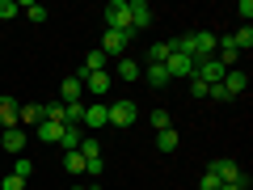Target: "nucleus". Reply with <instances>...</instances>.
Listing matches in <instances>:
<instances>
[{
  "instance_id": "nucleus-1",
  "label": "nucleus",
  "mask_w": 253,
  "mask_h": 190,
  "mask_svg": "<svg viewBox=\"0 0 253 190\" xmlns=\"http://www.w3.org/2000/svg\"><path fill=\"white\" fill-rule=\"evenodd\" d=\"M106 114H110V127H131V123L139 118V106L123 97V101H110V106H106Z\"/></svg>"
},
{
  "instance_id": "nucleus-2",
  "label": "nucleus",
  "mask_w": 253,
  "mask_h": 190,
  "mask_svg": "<svg viewBox=\"0 0 253 190\" xmlns=\"http://www.w3.org/2000/svg\"><path fill=\"white\" fill-rule=\"evenodd\" d=\"M215 43H219V38L211 34V30L190 34V59H194V63H199V59H211V55H215Z\"/></svg>"
},
{
  "instance_id": "nucleus-3",
  "label": "nucleus",
  "mask_w": 253,
  "mask_h": 190,
  "mask_svg": "<svg viewBox=\"0 0 253 190\" xmlns=\"http://www.w3.org/2000/svg\"><path fill=\"white\" fill-rule=\"evenodd\" d=\"M165 72H169V81H190V76H194V59L181 55V51H173L169 59H165Z\"/></svg>"
},
{
  "instance_id": "nucleus-4",
  "label": "nucleus",
  "mask_w": 253,
  "mask_h": 190,
  "mask_svg": "<svg viewBox=\"0 0 253 190\" xmlns=\"http://www.w3.org/2000/svg\"><path fill=\"white\" fill-rule=\"evenodd\" d=\"M131 38H135V34H118V30H106V38H101L97 51L106 55V59H110V55H114V59H123V51H126V43H131Z\"/></svg>"
},
{
  "instance_id": "nucleus-5",
  "label": "nucleus",
  "mask_w": 253,
  "mask_h": 190,
  "mask_svg": "<svg viewBox=\"0 0 253 190\" xmlns=\"http://www.w3.org/2000/svg\"><path fill=\"white\" fill-rule=\"evenodd\" d=\"M126 13H131V34H139V30L152 26V9H148L144 0H126Z\"/></svg>"
},
{
  "instance_id": "nucleus-6",
  "label": "nucleus",
  "mask_w": 253,
  "mask_h": 190,
  "mask_svg": "<svg viewBox=\"0 0 253 190\" xmlns=\"http://www.w3.org/2000/svg\"><path fill=\"white\" fill-rule=\"evenodd\" d=\"M81 127H89V131H101V127H110L106 101H93V106H84V118H81Z\"/></svg>"
},
{
  "instance_id": "nucleus-7",
  "label": "nucleus",
  "mask_w": 253,
  "mask_h": 190,
  "mask_svg": "<svg viewBox=\"0 0 253 190\" xmlns=\"http://www.w3.org/2000/svg\"><path fill=\"white\" fill-rule=\"evenodd\" d=\"M211 173L219 178V186H224V182H241V178H245V173H241V165H236V161H228V156L211 161Z\"/></svg>"
},
{
  "instance_id": "nucleus-8",
  "label": "nucleus",
  "mask_w": 253,
  "mask_h": 190,
  "mask_svg": "<svg viewBox=\"0 0 253 190\" xmlns=\"http://www.w3.org/2000/svg\"><path fill=\"white\" fill-rule=\"evenodd\" d=\"M81 93H84V81H81V76H68V81L59 85V101H63V106L81 101Z\"/></svg>"
},
{
  "instance_id": "nucleus-9",
  "label": "nucleus",
  "mask_w": 253,
  "mask_h": 190,
  "mask_svg": "<svg viewBox=\"0 0 253 190\" xmlns=\"http://www.w3.org/2000/svg\"><path fill=\"white\" fill-rule=\"evenodd\" d=\"M245 85H249V76H245V72H236V68H232V72H224L219 89H224L228 97H236V93H245Z\"/></svg>"
},
{
  "instance_id": "nucleus-10",
  "label": "nucleus",
  "mask_w": 253,
  "mask_h": 190,
  "mask_svg": "<svg viewBox=\"0 0 253 190\" xmlns=\"http://www.w3.org/2000/svg\"><path fill=\"white\" fill-rule=\"evenodd\" d=\"M84 89H89L93 97H106L110 93V72H89L84 76Z\"/></svg>"
},
{
  "instance_id": "nucleus-11",
  "label": "nucleus",
  "mask_w": 253,
  "mask_h": 190,
  "mask_svg": "<svg viewBox=\"0 0 253 190\" xmlns=\"http://www.w3.org/2000/svg\"><path fill=\"white\" fill-rule=\"evenodd\" d=\"M34 131H38V140H42V144H59V136H63V123H51V118H42V123H38Z\"/></svg>"
},
{
  "instance_id": "nucleus-12",
  "label": "nucleus",
  "mask_w": 253,
  "mask_h": 190,
  "mask_svg": "<svg viewBox=\"0 0 253 190\" xmlns=\"http://www.w3.org/2000/svg\"><path fill=\"white\" fill-rule=\"evenodd\" d=\"M38 123H42V106H34V101L17 106V127H38Z\"/></svg>"
},
{
  "instance_id": "nucleus-13",
  "label": "nucleus",
  "mask_w": 253,
  "mask_h": 190,
  "mask_svg": "<svg viewBox=\"0 0 253 190\" xmlns=\"http://www.w3.org/2000/svg\"><path fill=\"white\" fill-rule=\"evenodd\" d=\"M4 148H9V156H21V148H26V131H21V127H9V131H4Z\"/></svg>"
},
{
  "instance_id": "nucleus-14",
  "label": "nucleus",
  "mask_w": 253,
  "mask_h": 190,
  "mask_svg": "<svg viewBox=\"0 0 253 190\" xmlns=\"http://www.w3.org/2000/svg\"><path fill=\"white\" fill-rule=\"evenodd\" d=\"M59 144L68 148V152H76V148L84 144V127H63V136H59Z\"/></svg>"
},
{
  "instance_id": "nucleus-15",
  "label": "nucleus",
  "mask_w": 253,
  "mask_h": 190,
  "mask_svg": "<svg viewBox=\"0 0 253 190\" xmlns=\"http://www.w3.org/2000/svg\"><path fill=\"white\" fill-rule=\"evenodd\" d=\"M0 127H4V131L17 127V101L13 97H0Z\"/></svg>"
},
{
  "instance_id": "nucleus-16",
  "label": "nucleus",
  "mask_w": 253,
  "mask_h": 190,
  "mask_svg": "<svg viewBox=\"0 0 253 190\" xmlns=\"http://www.w3.org/2000/svg\"><path fill=\"white\" fill-rule=\"evenodd\" d=\"M156 148H161V152H173V148H177V127H165V131H156Z\"/></svg>"
},
{
  "instance_id": "nucleus-17",
  "label": "nucleus",
  "mask_w": 253,
  "mask_h": 190,
  "mask_svg": "<svg viewBox=\"0 0 253 190\" xmlns=\"http://www.w3.org/2000/svg\"><path fill=\"white\" fill-rule=\"evenodd\" d=\"M144 76H148V85H156V89H161V85H169V72H165V63H148Z\"/></svg>"
},
{
  "instance_id": "nucleus-18",
  "label": "nucleus",
  "mask_w": 253,
  "mask_h": 190,
  "mask_svg": "<svg viewBox=\"0 0 253 190\" xmlns=\"http://www.w3.org/2000/svg\"><path fill=\"white\" fill-rule=\"evenodd\" d=\"M173 55V43H152L148 47V63H165Z\"/></svg>"
},
{
  "instance_id": "nucleus-19",
  "label": "nucleus",
  "mask_w": 253,
  "mask_h": 190,
  "mask_svg": "<svg viewBox=\"0 0 253 190\" xmlns=\"http://www.w3.org/2000/svg\"><path fill=\"white\" fill-rule=\"evenodd\" d=\"M63 169L72 173V178H81V173H84V156L81 152H63Z\"/></svg>"
},
{
  "instance_id": "nucleus-20",
  "label": "nucleus",
  "mask_w": 253,
  "mask_h": 190,
  "mask_svg": "<svg viewBox=\"0 0 253 190\" xmlns=\"http://www.w3.org/2000/svg\"><path fill=\"white\" fill-rule=\"evenodd\" d=\"M13 173H17L21 182H30L34 178V161H30V156H17V161H13Z\"/></svg>"
},
{
  "instance_id": "nucleus-21",
  "label": "nucleus",
  "mask_w": 253,
  "mask_h": 190,
  "mask_svg": "<svg viewBox=\"0 0 253 190\" xmlns=\"http://www.w3.org/2000/svg\"><path fill=\"white\" fill-rule=\"evenodd\" d=\"M139 76V63L135 59H118V81H135Z\"/></svg>"
},
{
  "instance_id": "nucleus-22",
  "label": "nucleus",
  "mask_w": 253,
  "mask_h": 190,
  "mask_svg": "<svg viewBox=\"0 0 253 190\" xmlns=\"http://www.w3.org/2000/svg\"><path fill=\"white\" fill-rule=\"evenodd\" d=\"M76 152H81L84 161H93V156H101V144H97V140H93V136H84V144L76 148Z\"/></svg>"
},
{
  "instance_id": "nucleus-23",
  "label": "nucleus",
  "mask_w": 253,
  "mask_h": 190,
  "mask_svg": "<svg viewBox=\"0 0 253 190\" xmlns=\"http://www.w3.org/2000/svg\"><path fill=\"white\" fill-rule=\"evenodd\" d=\"M42 118H51V123H63V101H46V106H42Z\"/></svg>"
},
{
  "instance_id": "nucleus-24",
  "label": "nucleus",
  "mask_w": 253,
  "mask_h": 190,
  "mask_svg": "<svg viewBox=\"0 0 253 190\" xmlns=\"http://www.w3.org/2000/svg\"><path fill=\"white\" fill-rule=\"evenodd\" d=\"M148 118H152V127H156V131H165V127H173V114H169V110H152Z\"/></svg>"
},
{
  "instance_id": "nucleus-25",
  "label": "nucleus",
  "mask_w": 253,
  "mask_h": 190,
  "mask_svg": "<svg viewBox=\"0 0 253 190\" xmlns=\"http://www.w3.org/2000/svg\"><path fill=\"white\" fill-rule=\"evenodd\" d=\"M17 13H21V4H17V0H0V21H13Z\"/></svg>"
},
{
  "instance_id": "nucleus-26",
  "label": "nucleus",
  "mask_w": 253,
  "mask_h": 190,
  "mask_svg": "<svg viewBox=\"0 0 253 190\" xmlns=\"http://www.w3.org/2000/svg\"><path fill=\"white\" fill-rule=\"evenodd\" d=\"M21 13H26L30 21H38V26L46 21V9H42V4H21Z\"/></svg>"
},
{
  "instance_id": "nucleus-27",
  "label": "nucleus",
  "mask_w": 253,
  "mask_h": 190,
  "mask_svg": "<svg viewBox=\"0 0 253 190\" xmlns=\"http://www.w3.org/2000/svg\"><path fill=\"white\" fill-rule=\"evenodd\" d=\"M232 43H236V51L253 47V30H249V26H245V30H236V34H232Z\"/></svg>"
},
{
  "instance_id": "nucleus-28",
  "label": "nucleus",
  "mask_w": 253,
  "mask_h": 190,
  "mask_svg": "<svg viewBox=\"0 0 253 190\" xmlns=\"http://www.w3.org/2000/svg\"><path fill=\"white\" fill-rule=\"evenodd\" d=\"M101 169H106V165H101V156H93V161H84V173H89V178H101Z\"/></svg>"
},
{
  "instance_id": "nucleus-29",
  "label": "nucleus",
  "mask_w": 253,
  "mask_h": 190,
  "mask_svg": "<svg viewBox=\"0 0 253 190\" xmlns=\"http://www.w3.org/2000/svg\"><path fill=\"white\" fill-rule=\"evenodd\" d=\"M0 190H26V182H21V178H17V173H9V178L0 182Z\"/></svg>"
},
{
  "instance_id": "nucleus-30",
  "label": "nucleus",
  "mask_w": 253,
  "mask_h": 190,
  "mask_svg": "<svg viewBox=\"0 0 253 190\" xmlns=\"http://www.w3.org/2000/svg\"><path fill=\"white\" fill-rule=\"evenodd\" d=\"M199 190H219V178H215V173H203V182H199Z\"/></svg>"
},
{
  "instance_id": "nucleus-31",
  "label": "nucleus",
  "mask_w": 253,
  "mask_h": 190,
  "mask_svg": "<svg viewBox=\"0 0 253 190\" xmlns=\"http://www.w3.org/2000/svg\"><path fill=\"white\" fill-rule=\"evenodd\" d=\"M190 93H194V97H207V85H203L199 76H190Z\"/></svg>"
},
{
  "instance_id": "nucleus-32",
  "label": "nucleus",
  "mask_w": 253,
  "mask_h": 190,
  "mask_svg": "<svg viewBox=\"0 0 253 190\" xmlns=\"http://www.w3.org/2000/svg\"><path fill=\"white\" fill-rule=\"evenodd\" d=\"M219 190H245V178H241V182H224Z\"/></svg>"
}]
</instances>
